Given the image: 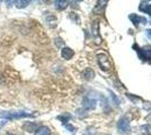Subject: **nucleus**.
Returning <instances> with one entry per match:
<instances>
[{"mask_svg":"<svg viewBox=\"0 0 151 135\" xmlns=\"http://www.w3.org/2000/svg\"><path fill=\"white\" fill-rule=\"evenodd\" d=\"M0 117L5 118V119H9V121H14V119H20V118H34L35 115L26 113V111H1L0 113Z\"/></svg>","mask_w":151,"mask_h":135,"instance_id":"obj_1","label":"nucleus"},{"mask_svg":"<svg viewBox=\"0 0 151 135\" xmlns=\"http://www.w3.org/2000/svg\"><path fill=\"white\" fill-rule=\"evenodd\" d=\"M117 129H119L120 133H122V134H126V133L130 132V123H129V121L126 119L125 117H122V118L119 119Z\"/></svg>","mask_w":151,"mask_h":135,"instance_id":"obj_2","label":"nucleus"},{"mask_svg":"<svg viewBox=\"0 0 151 135\" xmlns=\"http://www.w3.org/2000/svg\"><path fill=\"white\" fill-rule=\"evenodd\" d=\"M98 64H99L101 70L104 71H107L111 68V61L107 58L106 54H99L98 55Z\"/></svg>","mask_w":151,"mask_h":135,"instance_id":"obj_3","label":"nucleus"},{"mask_svg":"<svg viewBox=\"0 0 151 135\" xmlns=\"http://www.w3.org/2000/svg\"><path fill=\"white\" fill-rule=\"evenodd\" d=\"M96 104H97V100L96 99H93V98H85L83 99V108L85 109H94L95 107H96Z\"/></svg>","mask_w":151,"mask_h":135,"instance_id":"obj_4","label":"nucleus"},{"mask_svg":"<svg viewBox=\"0 0 151 135\" xmlns=\"http://www.w3.org/2000/svg\"><path fill=\"white\" fill-rule=\"evenodd\" d=\"M73 54H75L73 50L68 47V46H64V47H62V50H61V56L64 60H70V59L73 56Z\"/></svg>","mask_w":151,"mask_h":135,"instance_id":"obj_5","label":"nucleus"},{"mask_svg":"<svg viewBox=\"0 0 151 135\" xmlns=\"http://www.w3.org/2000/svg\"><path fill=\"white\" fill-rule=\"evenodd\" d=\"M95 77V72L93 69H90V68H87L86 70L82 72V78L85 79V80H93Z\"/></svg>","mask_w":151,"mask_h":135,"instance_id":"obj_6","label":"nucleus"},{"mask_svg":"<svg viewBox=\"0 0 151 135\" xmlns=\"http://www.w3.org/2000/svg\"><path fill=\"white\" fill-rule=\"evenodd\" d=\"M35 135H51V131L46 126H40L35 131Z\"/></svg>","mask_w":151,"mask_h":135,"instance_id":"obj_7","label":"nucleus"},{"mask_svg":"<svg viewBox=\"0 0 151 135\" xmlns=\"http://www.w3.org/2000/svg\"><path fill=\"white\" fill-rule=\"evenodd\" d=\"M45 19H46V23H47L51 27H54V26L57 25V18H55V16H53L52 14H50V13L46 14Z\"/></svg>","mask_w":151,"mask_h":135,"instance_id":"obj_8","label":"nucleus"},{"mask_svg":"<svg viewBox=\"0 0 151 135\" xmlns=\"http://www.w3.org/2000/svg\"><path fill=\"white\" fill-rule=\"evenodd\" d=\"M54 5H55V8H57L58 10H63V9H65L68 7L69 2L64 1V0H58V1L54 2Z\"/></svg>","mask_w":151,"mask_h":135,"instance_id":"obj_9","label":"nucleus"},{"mask_svg":"<svg viewBox=\"0 0 151 135\" xmlns=\"http://www.w3.org/2000/svg\"><path fill=\"white\" fill-rule=\"evenodd\" d=\"M140 131L143 135H151V125L150 124H145L140 126Z\"/></svg>","mask_w":151,"mask_h":135,"instance_id":"obj_10","label":"nucleus"},{"mask_svg":"<svg viewBox=\"0 0 151 135\" xmlns=\"http://www.w3.org/2000/svg\"><path fill=\"white\" fill-rule=\"evenodd\" d=\"M15 4H16V7L18 9H23V8H26L28 6L31 4V1H28V0H18V1H15Z\"/></svg>","mask_w":151,"mask_h":135,"instance_id":"obj_11","label":"nucleus"},{"mask_svg":"<svg viewBox=\"0 0 151 135\" xmlns=\"http://www.w3.org/2000/svg\"><path fill=\"white\" fill-rule=\"evenodd\" d=\"M24 129H25L27 132H33V131H36V124L27 122V123H25V125H24Z\"/></svg>","mask_w":151,"mask_h":135,"instance_id":"obj_12","label":"nucleus"},{"mask_svg":"<svg viewBox=\"0 0 151 135\" xmlns=\"http://www.w3.org/2000/svg\"><path fill=\"white\" fill-rule=\"evenodd\" d=\"M59 121H61L63 124H65L67 122H69L70 119H71V115L70 114H63V115H60L57 117Z\"/></svg>","mask_w":151,"mask_h":135,"instance_id":"obj_13","label":"nucleus"},{"mask_svg":"<svg viewBox=\"0 0 151 135\" xmlns=\"http://www.w3.org/2000/svg\"><path fill=\"white\" fill-rule=\"evenodd\" d=\"M130 19H131L133 23H134V25H139L140 20H145V19H142L141 17H139L138 15H135V14H132V15H130Z\"/></svg>","mask_w":151,"mask_h":135,"instance_id":"obj_14","label":"nucleus"},{"mask_svg":"<svg viewBox=\"0 0 151 135\" xmlns=\"http://www.w3.org/2000/svg\"><path fill=\"white\" fill-rule=\"evenodd\" d=\"M109 94H111V98H113L114 101H115V105L117 106V105L120 104V101H119V98H117V97L115 96V94H113V92H109Z\"/></svg>","mask_w":151,"mask_h":135,"instance_id":"obj_15","label":"nucleus"},{"mask_svg":"<svg viewBox=\"0 0 151 135\" xmlns=\"http://www.w3.org/2000/svg\"><path fill=\"white\" fill-rule=\"evenodd\" d=\"M64 126H65V129H69L70 132H75V131H76L75 127H73L72 125H70V124H65Z\"/></svg>","mask_w":151,"mask_h":135,"instance_id":"obj_16","label":"nucleus"}]
</instances>
